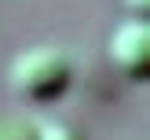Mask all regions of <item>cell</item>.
Instances as JSON below:
<instances>
[{
  "instance_id": "277c9868",
  "label": "cell",
  "mask_w": 150,
  "mask_h": 140,
  "mask_svg": "<svg viewBox=\"0 0 150 140\" xmlns=\"http://www.w3.org/2000/svg\"><path fill=\"white\" fill-rule=\"evenodd\" d=\"M0 140H33V118H11L0 125Z\"/></svg>"
},
{
  "instance_id": "5b68a950",
  "label": "cell",
  "mask_w": 150,
  "mask_h": 140,
  "mask_svg": "<svg viewBox=\"0 0 150 140\" xmlns=\"http://www.w3.org/2000/svg\"><path fill=\"white\" fill-rule=\"evenodd\" d=\"M125 4H128V7H132V15H136V19H139V15H143V11H146V0H125Z\"/></svg>"
},
{
  "instance_id": "6da1fadb",
  "label": "cell",
  "mask_w": 150,
  "mask_h": 140,
  "mask_svg": "<svg viewBox=\"0 0 150 140\" xmlns=\"http://www.w3.org/2000/svg\"><path fill=\"white\" fill-rule=\"evenodd\" d=\"M11 92L26 103H51L70 88L73 81V59L59 44H33L18 52L11 63Z\"/></svg>"
},
{
  "instance_id": "3957f363",
  "label": "cell",
  "mask_w": 150,
  "mask_h": 140,
  "mask_svg": "<svg viewBox=\"0 0 150 140\" xmlns=\"http://www.w3.org/2000/svg\"><path fill=\"white\" fill-rule=\"evenodd\" d=\"M33 140H84L62 118H33Z\"/></svg>"
},
{
  "instance_id": "7a4b0ae2",
  "label": "cell",
  "mask_w": 150,
  "mask_h": 140,
  "mask_svg": "<svg viewBox=\"0 0 150 140\" xmlns=\"http://www.w3.org/2000/svg\"><path fill=\"white\" fill-rule=\"evenodd\" d=\"M110 63L128 81H143L150 70V37L143 19H128L110 33Z\"/></svg>"
}]
</instances>
